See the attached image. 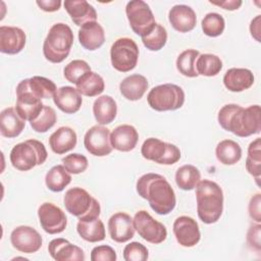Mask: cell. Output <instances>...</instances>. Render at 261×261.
Masks as SVG:
<instances>
[{"label": "cell", "mask_w": 261, "mask_h": 261, "mask_svg": "<svg viewBox=\"0 0 261 261\" xmlns=\"http://www.w3.org/2000/svg\"><path fill=\"white\" fill-rule=\"evenodd\" d=\"M215 155L223 165H233L242 158V148L232 140H222L216 146Z\"/></svg>", "instance_id": "33"}, {"label": "cell", "mask_w": 261, "mask_h": 261, "mask_svg": "<svg viewBox=\"0 0 261 261\" xmlns=\"http://www.w3.org/2000/svg\"><path fill=\"white\" fill-rule=\"evenodd\" d=\"M76 231L83 240L90 243L101 242L106 237L104 223L99 217L79 220L76 224Z\"/></svg>", "instance_id": "31"}, {"label": "cell", "mask_w": 261, "mask_h": 261, "mask_svg": "<svg viewBox=\"0 0 261 261\" xmlns=\"http://www.w3.org/2000/svg\"><path fill=\"white\" fill-rule=\"evenodd\" d=\"M148 257V249L139 242H132L123 249V259L125 261H146Z\"/></svg>", "instance_id": "44"}, {"label": "cell", "mask_w": 261, "mask_h": 261, "mask_svg": "<svg viewBox=\"0 0 261 261\" xmlns=\"http://www.w3.org/2000/svg\"><path fill=\"white\" fill-rule=\"evenodd\" d=\"M38 217L41 227L49 234L60 233L67 225L65 213L61 208L50 202H45L39 206Z\"/></svg>", "instance_id": "12"}, {"label": "cell", "mask_w": 261, "mask_h": 261, "mask_svg": "<svg viewBox=\"0 0 261 261\" xmlns=\"http://www.w3.org/2000/svg\"><path fill=\"white\" fill-rule=\"evenodd\" d=\"M141 154L145 159L163 165H172L180 159L178 147L157 138L147 139L141 147Z\"/></svg>", "instance_id": "10"}, {"label": "cell", "mask_w": 261, "mask_h": 261, "mask_svg": "<svg viewBox=\"0 0 261 261\" xmlns=\"http://www.w3.org/2000/svg\"><path fill=\"white\" fill-rule=\"evenodd\" d=\"M71 181V175L65 169L63 165H55L48 170L45 176L46 187L54 192L58 193L63 191Z\"/></svg>", "instance_id": "34"}, {"label": "cell", "mask_w": 261, "mask_h": 261, "mask_svg": "<svg viewBox=\"0 0 261 261\" xmlns=\"http://www.w3.org/2000/svg\"><path fill=\"white\" fill-rule=\"evenodd\" d=\"M117 259L115 250L108 245H100L93 248L91 252L92 261H115Z\"/></svg>", "instance_id": "45"}, {"label": "cell", "mask_w": 261, "mask_h": 261, "mask_svg": "<svg viewBox=\"0 0 261 261\" xmlns=\"http://www.w3.org/2000/svg\"><path fill=\"white\" fill-rule=\"evenodd\" d=\"M246 169L253 175L259 186L261 175V139L257 138L250 143L248 147V155L246 158Z\"/></svg>", "instance_id": "36"}, {"label": "cell", "mask_w": 261, "mask_h": 261, "mask_svg": "<svg viewBox=\"0 0 261 261\" xmlns=\"http://www.w3.org/2000/svg\"><path fill=\"white\" fill-rule=\"evenodd\" d=\"M125 13L132 30L141 38L150 34L156 24L150 6L143 0H132L127 2Z\"/></svg>", "instance_id": "9"}, {"label": "cell", "mask_w": 261, "mask_h": 261, "mask_svg": "<svg viewBox=\"0 0 261 261\" xmlns=\"http://www.w3.org/2000/svg\"><path fill=\"white\" fill-rule=\"evenodd\" d=\"M201 180L200 170L192 165L185 164L180 166L175 172V182L177 187L182 191L194 190Z\"/></svg>", "instance_id": "35"}, {"label": "cell", "mask_w": 261, "mask_h": 261, "mask_svg": "<svg viewBox=\"0 0 261 261\" xmlns=\"http://www.w3.org/2000/svg\"><path fill=\"white\" fill-rule=\"evenodd\" d=\"M147 101L156 111H174L184 105L185 92L177 85L163 84L150 90Z\"/></svg>", "instance_id": "7"}, {"label": "cell", "mask_w": 261, "mask_h": 261, "mask_svg": "<svg viewBox=\"0 0 261 261\" xmlns=\"http://www.w3.org/2000/svg\"><path fill=\"white\" fill-rule=\"evenodd\" d=\"M254 74L250 69L232 67L224 73L223 85L228 91L239 93L250 89L254 84Z\"/></svg>", "instance_id": "23"}, {"label": "cell", "mask_w": 261, "mask_h": 261, "mask_svg": "<svg viewBox=\"0 0 261 261\" xmlns=\"http://www.w3.org/2000/svg\"><path fill=\"white\" fill-rule=\"evenodd\" d=\"M62 163L69 173L80 174L88 168V158L80 153H71L62 158Z\"/></svg>", "instance_id": "43"}, {"label": "cell", "mask_w": 261, "mask_h": 261, "mask_svg": "<svg viewBox=\"0 0 261 261\" xmlns=\"http://www.w3.org/2000/svg\"><path fill=\"white\" fill-rule=\"evenodd\" d=\"M222 69L221 59L214 54H200L196 60V70L199 75L215 76Z\"/></svg>", "instance_id": "37"}, {"label": "cell", "mask_w": 261, "mask_h": 261, "mask_svg": "<svg viewBox=\"0 0 261 261\" xmlns=\"http://www.w3.org/2000/svg\"><path fill=\"white\" fill-rule=\"evenodd\" d=\"M133 219L135 229L146 242L158 245L166 240L167 229L165 225L154 219L146 210L138 211Z\"/></svg>", "instance_id": "11"}, {"label": "cell", "mask_w": 261, "mask_h": 261, "mask_svg": "<svg viewBox=\"0 0 261 261\" xmlns=\"http://www.w3.org/2000/svg\"><path fill=\"white\" fill-rule=\"evenodd\" d=\"M200 52L195 49H187L182 51L176 58V68L185 76L197 77L199 74L196 70V60Z\"/></svg>", "instance_id": "38"}, {"label": "cell", "mask_w": 261, "mask_h": 261, "mask_svg": "<svg viewBox=\"0 0 261 261\" xmlns=\"http://www.w3.org/2000/svg\"><path fill=\"white\" fill-rule=\"evenodd\" d=\"M36 4L40 7V9L46 12H54L59 10L61 6L60 0H37Z\"/></svg>", "instance_id": "48"}, {"label": "cell", "mask_w": 261, "mask_h": 261, "mask_svg": "<svg viewBox=\"0 0 261 261\" xmlns=\"http://www.w3.org/2000/svg\"><path fill=\"white\" fill-rule=\"evenodd\" d=\"M196 201L202 222L212 224L219 220L223 211V192L217 182L201 179L196 187Z\"/></svg>", "instance_id": "3"}, {"label": "cell", "mask_w": 261, "mask_h": 261, "mask_svg": "<svg viewBox=\"0 0 261 261\" xmlns=\"http://www.w3.org/2000/svg\"><path fill=\"white\" fill-rule=\"evenodd\" d=\"M77 92L87 97H95L103 93L105 83L103 77L92 70L85 73L75 84Z\"/></svg>", "instance_id": "32"}, {"label": "cell", "mask_w": 261, "mask_h": 261, "mask_svg": "<svg viewBox=\"0 0 261 261\" xmlns=\"http://www.w3.org/2000/svg\"><path fill=\"white\" fill-rule=\"evenodd\" d=\"M16 87L29 91L34 96L40 99L53 98L54 93L57 90L56 85L54 84L53 81L40 75H35L30 79H24L20 81Z\"/></svg>", "instance_id": "26"}, {"label": "cell", "mask_w": 261, "mask_h": 261, "mask_svg": "<svg viewBox=\"0 0 261 261\" xmlns=\"http://www.w3.org/2000/svg\"><path fill=\"white\" fill-rule=\"evenodd\" d=\"M15 92H16L15 110L22 119L29 120L31 122L41 113L44 107L42 99L34 96L29 91L17 88V87Z\"/></svg>", "instance_id": "17"}, {"label": "cell", "mask_w": 261, "mask_h": 261, "mask_svg": "<svg viewBox=\"0 0 261 261\" xmlns=\"http://www.w3.org/2000/svg\"><path fill=\"white\" fill-rule=\"evenodd\" d=\"M63 5L73 23L79 27L97 20L96 9L86 0H66Z\"/></svg>", "instance_id": "24"}, {"label": "cell", "mask_w": 261, "mask_h": 261, "mask_svg": "<svg viewBox=\"0 0 261 261\" xmlns=\"http://www.w3.org/2000/svg\"><path fill=\"white\" fill-rule=\"evenodd\" d=\"M139 59V47L130 38L117 39L110 48V60L114 69L120 72L133 70Z\"/></svg>", "instance_id": "8"}, {"label": "cell", "mask_w": 261, "mask_h": 261, "mask_svg": "<svg viewBox=\"0 0 261 261\" xmlns=\"http://www.w3.org/2000/svg\"><path fill=\"white\" fill-rule=\"evenodd\" d=\"M176 242L186 248L196 246L201 239V232L197 221L190 216L177 217L172 226Z\"/></svg>", "instance_id": "15"}, {"label": "cell", "mask_w": 261, "mask_h": 261, "mask_svg": "<svg viewBox=\"0 0 261 261\" xmlns=\"http://www.w3.org/2000/svg\"><path fill=\"white\" fill-rule=\"evenodd\" d=\"M90 70L91 67L87 61L82 59H75L65 65L63 69V75L67 82L75 85L77 81Z\"/></svg>", "instance_id": "42"}, {"label": "cell", "mask_w": 261, "mask_h": 261, "mask_svg": "<svg viewBox=\"0 0 261 261\" xmlns=\"http://www.w3.org/2000/svg\"><path fill=\"white\" fill-rule=\"evenodd\" d=\"M93 114L100 125L111 123L117 114V104L115 100L108 95L98 97L93 104Z\"/></svg>", "instance_id": "30"}, {"label": "cell", "mask_w": 261, "mask_h": 261, "mask_svg": "<svg viewBox=\"0 0 261 261\" xmlns=\"http://www.w3.org/2000/svg\"><path fill=\"white\" fill-rule=\"evenodd\" d=\"M201 25L203 33L206 36L215 38L223 33L225 28V21L219 13L209 12L202 19Z\"/></svg>", "instance_id": "40"}, {"label": "cell", "mask_w": 261, "mask_h": 261, "mask_svg": "<svg viewBox=\"0 0 261 261\" xmlns=\"http://www.w3.org/2000/svg\"><path fill=\"white\" fill-rule=\"evenodd\" d=\"M48 153L45 145L35 139H29L16 144L10 151L12 166L20 171H28L47 160Z\"/></svg>", "instance_id": "5"}, {"label": "cell", "mask_w": 261, "mask_h": 261, "mask_svg": "<svg viewBox=\"0 0 261 261\" xmlns=\"http://www.w3.org/2000/svg\"><path fill=\"white\" fill-rule=\"evenodd\" d=\"M108 231L116 243L128 242L135 236V225L132 216L125 212H116L108 220Z\"/></svg>", "instance_id": "16"}, {"label": "cell", "mask_w": 261, "mask_h": 261, "mask_svg": "<svg viewBox=\"0 0 261 261\" xmlns=\"http://www.w3.org/2000/svg\"><path fill=\"white\" fill-rule=\"evenodd\" d=\"M79 41L82 47L94 51L99 49L105 42V32L103 27L97 21L85 23L79 30Z\"/></svg>", "instance_id": "25"}, {"label": "cell", "mask_w": 261, "mask_h": 261, "mask_svg": "<svg viewBox=\"0 0 261 261\" xmlns=\"http://www.w3.org/2000/svg\"><path fill=\"white\" fill-rule=\"evenodd\" d=\"M63 203L67 212L79 220L92 219L100 216V203L85 189L74 187L65 192Z\"/></svg>", "instance_id": "6"}, {"label": "cell", "mask_w": 261, "mask_h": 261, "mask_svg": "<svg viewBox=\"0 0 261 261\" xmlns=\"http://www.w3.org/2000/svg\"><path fill=\"white\" fill-rule=\"evenodd\" d=\"M77 142L76 133L69 126H60L49 138L51 150L58 155L72 150Z\"/></svg>", "instance_id": "27"}, {"label": "cell", "mask_w": 261, "mask_h": 261, "mask_svg": "<svg viewBox=\"0 0 261 261\" xmlns=\"http://www.w3.org/2000/svg\"><path fill=\"white\" fill-rule=\"evenodd\" d=\"M48 252L57 261H84L86 258L82 248L72 245L63 238L52 240L48 245Z\"/></svg>", "instance_id": "19"}, {"label": "cell", "mask_w": 261, "mask_h": 261, "mask_svg": "<svg viewBox=\"0 0 261 261\" xmlns=\"http://www.w3.org/2000/svg\"><path fill=\"white\" fill-rule=\"evenodd\" d=\"M73 44V33L70 27L63 22L53 24L43 43V54L52 63L64 61L70 53Z\"/></svg>", "instance_id": "4"}, {"label": "cell", "mask_w": 261, "mask_h": 261, "mask_svg": "<svg viewBox=\"0 0 261 261\" xmlns=\"http://www.w3.org/2000/svg\"><path fill=\"white\" fill-rule=\"evenodd\" d=\"M110 129L103 125H94L87 130L84 137V146L86 150L97 157L109 155L112 150L110 141Z\"/></svg>", "instance_id": "13"}, {"label": "cell", "mask_w": 261, "mask_h": 261, "mask_svg": "<svg viewBox=\"0 0 261 261\" xmlns=\"http://www.w3.org/2000/svg\"><path fill=\"white\" fill-rule=\"evenodd\" d=\"M261 15H257L254 19H252L251 21V24H250V32H251V35L252 37L257 41V42H260L261 39H260V27H261Z\"/></svg>", "instance_id": "50"}, {"label": "cell", "mask_w": 261, "mask_h": 261, "mask_svg": "<svg viewBox=\"0 0 261 261\" xmlns=\"http://www.w3.org/2000/svg\"><path fill=\"white\" fill-rule=\"evenodd\" d=\"M10 242L14 249L21 253L33 254L38 252L42 247L41 234L32 226H16L10 233Z\"/></svg>", "instance_id": "14"}, {"label": "cell", "mask_w": 261, "mask_h": 261, "mask_svg": "<svg viewBox=\"0 0 261 261\" xmlns=\"http://www.w3.org/2000/svg\"><path fill=\"white\" fill-rule=\"evenodd\" d=\"M25 34L17 27H0V51L4 54L14 55L25 46Z\"/></svg>", "instance_id": "18"}, {"label": "cell", "mask_w": 261, "mask_h": 261, "mask_svg": "<svg viewBox=\"0 0 261 261\" xmlns=\"http://www.w3.org/2000/svg\"><path fill=\"white\" fill-rule=\"evenodd\" d=\"M57 120V115L55 110L48 106L44 105L41 113L30 122L31 127L37 133H46L52 128Z\"/></svg>", "instance_id": "39"}, {"label": "cell", "mask_w": 261, "mask_h": 261, "mask_svg": "<svg viewBox=\"0 0 261 261\" xmlns=\"http://www.w3.org/2000/svg\"><path fill=\"white\" fill-rule=\"evenodd\" d=\"M171 27L179 33H188L195 29L197 15L194 9L185 4L174 5L168 13Z\"/></svg>", "instance_id": "20"}, {"label": "cell", "mask_w": 261, "mask_h": 261, "mask_svg": "<svg viewBox=\"0 0 261 261\" xmlns=\"http://www.w3.org/2000/svg\"><path fill=\"white\" fill-rule=\"evenodd\" d=\"M212 5L219 6L226 10H236L239 9L243 2L241 0H223V1H209Z\"/></svg>", "instance_id": "49"}, {"label": "cell", "mask_w": 261, "mask_h": 261, "mask_svg": "<svg viewBox=\"0 0 261 261\" xmlns=\"http://www.w3.org/2000/svg\"><path fill=\"white\" fill-rule=\"evenodd\" d=\"M137 193L149 202L150 207L159 215L169 214L176 205L175 193L167 179L158 173L143 174L136 185Z\"/></svg>", "instance_id": "2"}, {"label": "cell", "mask_w": 261, "mask_h": 261, "mask_svg": "<svg viewBox=\"0 0 261 261\" xmlns=\"http://www.w3.org/2000/svg\"><path fill=\"white\" fill-rule=\"evenodd\" d=\"M110 141L113 149L120 152H129L136 148L139 141V134L135 126L121 124L112 130Z\"/></svg>", "instance_id": "22"}, {"label": "cell", "mask_w": 261, "mask_h": 261, "mask_svg": "<svg viewBox=\"0 0 261 261\" xmlns=\"http://www.w3.org/2000/svg\"><path fill=\"white\" fill-rule=\"evenodd\" d=\"M142 42L148 50L159 51L167 42V32L163 25L156 23L150 34L142 37Z\"/></svg>", "instance_id": "41"}, {"label": "cell", "mask_w": 261, "mask_h": 261, "mask_svg": "<svg viewBox=\"0 0 261 261\" xmlns=\"http://www.w3.org/2000/svg\"><path fill=\"white\" fill-rule=\"evenodd\" d=\"M53 102L62 112L73 114L81 109L83 98L73 87L63 86L58 88L54 93Z\"/></svg>", "instance_id": "21"}, {"label": "cell", "mask_w": 261, "mask_h": 261, "mask_svg": "<svg viewBox=\"0 0 261 261\" xmlns=\"http://www.w3.org/2000/svg\"><path fill=\"white\" fill-rule=\"evenodd\" d=\"M148 87V81L144 75L134 73L120 82L119 91L126 100L138 101L144 96Z\"/></svg>", "instance_id": "29"}, {"label": "cell", "mask_w": 261, "mask_h": 261, "mask_svg": "<svg viewBox=\"0 0 261 261\" xmlns=\"http://www.w3.org/2000/svg\"><path fill=\"white\" fill-rule=\"evenodd\" d=\"M248 245L255 251H261V225L260 223L252 224L247 232Z\"/></svg>", "instance_id": "46"}, {"label": "cell", "mask_w": 261, "mask_h": 261, "mask_svg": "<svg viewBox=\"0 0 261 261\" xmlns=\"http://www.w3.org/2000/svg\"><path fill=\"white\" fill-rule=\"evenodd\" d=\"M261 111L259 105L244 108L238 104H226L220 108L217 120L220 126L233 135L246 138L261 130Z\"/></svg>", "instance_id": "1"}, {"label": "cell", "mask_w": 261, "mask_h": 261, "mask_svg": "<svg viewBox=\"0 0 261 261\" xmlns=\"http://www.w3.org/2000/svg\"><path fill=\"white\" fill-rule=\"evenodd\" d=\"M261 194L257 193L252 198L250 199L248 210H249V215L250 217L255 220L257 223L261 222Z\"/></svg>", "instance_id": "47"}, {"label": "cell", "mask_w": 261, "mask_h": 261, "mask_svg": "<svg viewBox=\"0 0 261 261\" xmlns=\"http://www.w3.org/2000/svg\"><path fill=\"white\" fill-rule=\"evenodd\" d=\"M25 126V120L16 112L15 108L8 107L0 113V133L2 137L12 139L18 137Z\"/></svg>", "instance_id": "28"}]
</instances>
